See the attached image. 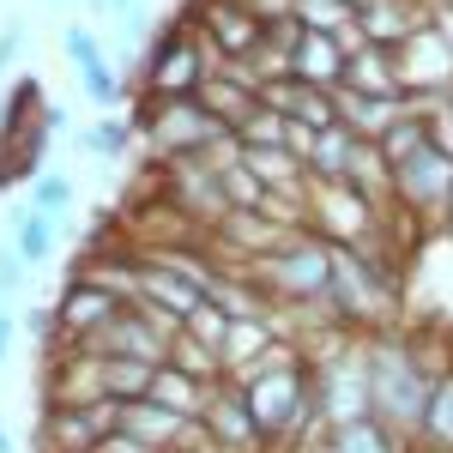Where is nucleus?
<instances>
[{
    "label": "nucleus",
    "instance_id": "1",
    "mask_svg": "<svg viewBox=\"0 0 453 453\" xmlns=\"http://www.w3.org/2000/svg\"><path fill=\"white\" fill-rule=\"evenodd\" d=\"M363 363H369V418L393 429L405 448H418L423 435V411H429V393L448 369H423V357L411 339H369L363 345Z\"/></svg>",
    "mask_w": 453,
    "mask_h": 453
},
{
    "label": "nucleus",
    "instance_id": "2",
    "mask_svg": "<svg viewBox=\"0 0 453 453\" xmlns=\"http://www.w3.org/2000/svg\"><path fill=\"white\" fill-rule=\"evenodd\" d=\"M326 309L339 314V326H375L393 314V273L375 248H339L333 242V284H326Z\"/></svg>",
    "mask_w": 453,
    "mask_h": 453
},
{
    "label": "nucleus",
    "instance_id": "3",
    "mask_svg": "<svg viewBox=\"0 0 453 453\" xmlns=\"http://www.w3.org/2000/svg\"><path fill=\"white\" fill-rule=\"evenodd\" d=\"M254 284L279 303H326V284H333V242L314 236V230H296L284 248H273L260 266H254Z\"/></svg>",
    "mask_w": 453,
    "mask_h": 453
},
{
    "label": "nucleus",
    "instance_id": "4",
    "mask_svg": "<svg viewBox=\"0 0 453 453\" xmlns=\"http://www.w3.org/2000/svg\"><path fill=\"white\" fill-rule=\"evenodd\" d=\"M218 67H224V61L200 42L194 25H170V31L157 36V49H151L145 97H200V85H206Z\"/></svg>",
    "mask_w": 453,
    "mask_h": 453
},
{
    "label": "nucleus",
    "instance_id": "5",
    "mask_svg": "<svg viewBox=\"0 0 453 453\" xmlns=\"http://www.w3.org/2000/svg\"><path fill=\"white\" fill-rule=\"evenodd\" d=\"M393 200L411 211V218H441V211H453V151H441V145L429 140L405 164H393Z\"/></svg>",
    "mask_w": 453,
    "mask_h": 453
},
{
    "label": "nucleus",
    "instance_id": "6",
    "mask_svg": "<svg viewBox=\"0 0 453 453\" xmlns=\"http://www.w3.org/2000/svg\"><path fill=\"white\" fill-rule=\"evenodd\" d=\"M393 61H399V85H405L411 104H418V97H429V104L453 97V49L429 31V25H423L411 42H399Z\"/></svg>",
    "mask_w": 453,
    "mask_h": 453
},
{
    "label": "nucleus",
    "instance_id": "7",
    "mask_svg": "<svg viewBox=\"0 0 453 453\" xmlns=\"http://www.w3.org/2000/svg\"><path fill=\"white\" fill-rule=\"evenodd\" d=\"M134 303L157 309L164 320H175V326H188L194 314L206 309L200 284H188L181 273H175V266H164L157 254H134Z\"/></svg>",
    "mask_w": 453,
    "mask_h": 453
},
{
    "label": "nucleus",
    "instance_id": "8",
    "mask_svg": "<svg viewBox=\"0 0 453 453\" xmlns=\"http://www.w3.org/2000/svg\"><path fill=\"white\" fill-rule=\"evenodd\" d=\"M115 399H91V405H49L42 411V453H97L109 429H115Z\"/></svg>",
    "mask_w": 453,
    "mask_h": 453
},
{
    "label": "nucleus",
    "instance_id": "9",
    "mask_svg": "<svg viewBox=\"0 0 453 453\" xmlns=\"http://www.w3.org/2000/svg\"><path fill=\"white\" fill-rule=\"evenodd\" d=\"M164 181H170V206L188 211L200 230H218L236 211L230 194H224V175L211 170V164H175V170H164Z\"/></svg>",
    "mask_w": 453,
    "mask_h": 453
},
{
    "label": "nucleus",
    "instance_id": "10",
    "mask_svg": "<svg viewBox=\"0 0 453 453\" xmlns=\"http://www.w3.org/2000/svg\"><path fill=\"white\" fill-rule=\"evenodd\" d=\"M115 309H121V296L109 290V284L85 279V273H73V284L61 290V303H55V320H61V345H85L97 326H109L115 320Z\"/></svg>",
    "mask_w": 453,
    "mask_h": 453
},
{
    "label": "nucleus",
    "instance_id": "11",
    "mask_svg": "<svg viewBox=\"0 0 453 453\" xmlns=\"http://www.w3.org/2000/svg\"><path fill=\"white\" fill-rule=\"evenodd\" d=\"M429 25V0H363L357 6V31L375 49H399Z\"/></svg>",
    "mask_w": 453,
    "mask_h": 453
},
{
    "label": "nucleus",
    "instance_id": "12",
    "mask_svg": "<svg viewBox=\"0 0 453 453\" xmlns=\"http://www.w3.org/2000/svg\"><path fill=\"white\" fill-rule=\"evenodd\" d=\"M350 73V55L339 36H320V31H303L296 49H290V79H303L314 91H339Z\"/></svg>",
    "mask_w": 453,
    "mask_h": 453
},
{
    "label": "nucleus",
    "instance_id": "13",
    "mask_svg": "<svg viewBox=\"0 0 453 453\" xmlns=\"http://www.w3.org/2000/svg\"><path fill=\"white\" fill-rule=\"evenodd\" d=\"M333 104H339V121H345L357 140H369V145H381L387 127L411 115V97H363V91H350V85L333 91Z\"/></svg>",
    "mask_w": 453,
    "mask_h": 453
},
{
    "label": "nucleus",
    "instance_id": "14",
    "mask_svg": "<svg viewBox=\"0 0 453 453\" xmlns=\"http://www.w3.org/2000/svg\"><path fill=\"white\" fill-rule=\"evenodd\" d=\"M200 104H206L211 115L230 127V134H242L248 121H254V109H260V91H254L248 79H236L230 67H218L206 85H200Z\"/></svg>",
    "mask_w": 453,
    "mask_h": 453
},
{
    "label": "nucleus",
    "instance_id": "15",
    "mask_svg": "<svg viewBox=\"0 0 453 453\" xmlns=\"http://www.w3.org/2000/svg\"><path fill=\"white\" fill-rule=\"evenodd\" d=\"M350 157H357V134H350L345 121H339V127H326V134H314L309 151H303L309 181H345V175H350Z\"/></svg>",
    "mask_w": 453,
    "mask_h": 453
},
{
    "label": "nucleus",
    "instance_id": "16",
    "mask_svg": "<svg viewBox=\"0 0 453 453\" xmlns=\"http://www.w3.org/2000/svg\"><path fill=\"white\" fill-rule=\"evenodd\" d=\"M164 363H134V357H104V399L115 405H134V399H151V381H157Z\"/></svg>",
    "mask_w": 453,
    "mask_h": 453
},
{
    "label": "nucleus",
    "instance_id": "17",
    "mask_svg": "<svg viewBox=\"0 0 453 453\" xmlns=\"http://www.w3.org/2000/svg\"><path fill=\"white\" fill-rule=\"evenodd\" d=\"M211 387H218V381H194L188 369L164 363V369H157V381H151V399H157V405H170V411H181V418H200Z\"/></svg>",
    "mask_w": 453,
    "mask_h": 453
},
{
    "label": "nucleus",
    "instance_id": "18",
    "mask_svg": "<svg viewBox=\"0 0 453 453\" xmlns=\"http://www.w3.org/2000/svg\"><path fill=\"white\" fill-rule=\"evenodd\" d=\"M326 453H411L393 429H381L375 418H357V423H339L326 435Z\"/></svg>",
    "mask_w": 453,
    "mask_h": 453
},
{
    "label": "nucleus",
    "instance_id": "19",
    "mask_svg": "<svg viewBox=\"0 0 453 453\" xmlns=\"http://www.w3.org/2000/svg\"><path fill=\"white\" fill-rule=\"evenodd\" d=\"M12 248L25 266L49 260L55 254V211H12Z\"/></svg>",
    "mask_w": 453,
    "mask_h": 453
},
{
    "label": "nucleus",
    "instance_id": "20",
    "mask_svg": "<svg viewBox=\"0 0 453 453\" xmlns=\"http://www.w3.org/2000/svg\"><path fill=\"white\" fill-rule=\"evenodd\" d=\"M418 448H435V453H453V369L435 381L429 393V411H423V435Z\"/></svg>",
    "mask_w": 453,
    "mask_h": 453
},
{
    "label": "nucleus",
    "instance_id": "21",
    "mask_svg": "<svg viewBox=\"0 0 453 453\" xmlns=\"http://www.w3.org/2000/svg\"><path fill=\"white\" fill-rule=\"evenodd\" d=\"M290 19L303 25V31H320V36H339L357 19L345 0H290Z\"/></svg>",
    "mask_w": 453,
    "mask_h": 453
},
{
    "label": "nucleus",
    "instance_id": "22",
    "mask_svg": "<svg viewBox=\"0 0 453 453\" xmlns=\"http://www.w3.org/2000/svg\"><path fill=\"white\" fill-rule=\"evenodd\" d=\"M85 145H91L97 157H121V151L134 145V121H121V115H104V121L85 134Z\"/></svg>",
    "mask_w": 453,
    "mask_h": 453
},
{
    "label": "nucleus",
    "instance_id": "23",
    "mask_svg": "<svg viewBox=\"0 0 453 453\" xmlns=\"http://www.w3.org/2000/svg\"><path fill=\"white\" fill-rule=\"evenodd\" d=\"M79 85H85V97L97 109H115V97H121V79L109 73V61H97V67H85L79 73Z\"/></svg>",
    "mask_w": 453,
    "mask_h": 453
},
{
    "label": "nucleus",
    "instance_id": "24",
    "mask_svg": "<svg viewBox=\"0 0 453 453\" xmlns=\"http://www.w3.org/2000/svg\"><path fill=\"white\" fill-rule=\"evenodd\" d=\"M31 200H36V211H61L73 200V181H67V175H36V194H31Z\"/></svg>",
    "mask_w": 453,
    "mask_h": 453
},
{
    "label": "nucleus",
    "instance_id": "25",
    "mask_svg": "<svg viewBox=\"0 0 453 453\" xmlns=\"http://www.w3.org/2000/svg\"><path fill=\"white\" fill-rule=\"evenodd\" d=\"M25 273H31V266L19 260V248H12V242H0V303H6V296H19Z\"/></svg>",
    "mask_w": 453,
    "mask_h": 453
},
{
    "label": "nucleus",
    "instance_id": "26",
    "mask_svg": "<svg viewBox=\"0 0 453 453\" xmlns=\"http://www.w3.org/2000/svg\"><path fill=\"white\" fill-rule=\"evenodd\" d=\"M67 55H73V67L85 73V67H97V61H104V49H97V36L85 31V25H73L67 31Z\"/></svg>",
    "mask_w": 453,
    "mask_h": 453
},
{
    "label": "nucleus",
    "instance_id": "27",
    "mask_svg": "<svg viewBox=\"0 0 453 453\" xmlns=\"http://www.w3.org/2000/svg\"><path fill=\"white\" fill-rule=\"evenodd\" d=\"M19 49H25V25H6V31H0V73L12 67V55H19Z\"/></svg>",
    "mask_w": 453,
    "mask_h": 453
},
{
    "label": "nucleus",
    "instance_id": "28",
    "mask_svg": "<svg viewBox=\"0 0 453 453\" xmlns=\"http://www.w3.org/2000/svg\"><path fill=\"white\" fill-rule=\"evenodd\" d=\"M12 339H19V314H12V309H0V363H6Z\"/></svg>",
    "mask_w": 453,
    "mask_h": 453
},
{
    "label": "nucleus",
    "instance_id": "29",
    "mask_svg": "<svg viewBox=\"0 0 453 453\" xmlns=\"http://www.w3.org/2000/svg\"><path fill=\"white\" fill-rule=\"evenodd\" d=\"M0 453H12V435H6V423H0Z\"/></svg>",
    "mask_w": 453,
    "mask_h": 453
},
{
    "label": "nucleus",
    "instance_id": "30",
    "mask_svg": "<svg viewBox=\"0 0 453 453\" xmlns=\"http://www.w3.org/2000/svg\"><path fill=\"white\" fill-rule=\"evenodd\" d=\"M91 6H104V0H91Z\"/></svg>",
    "mask_w": 453,
    "mask_h": 453
}]
</instances>
